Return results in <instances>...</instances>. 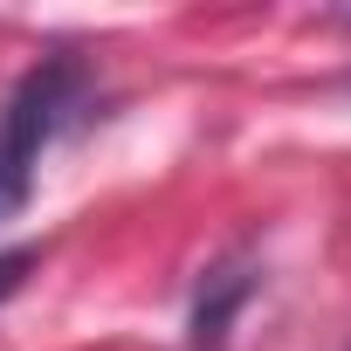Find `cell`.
<instances>
[{
	"mask_svg": "<svg viewBox=\"0 0 351 351\" xmlns=\"http://www.w3.org/2000/svg\"><path fill=\"white\" fill-rule=\"evenodd\" d=\"M83 90H90V76H83V62H69V56L35 62V69L8 90V104H0V221H14V214L28 207L35 165H42L49 138L69 124V110H83Z\"/></svg>",
	"mask_w": 351,
	"mask_h": 351,
	"instance_id": "cell-1",
	"label": "cell"
},
{
	"mask_svg": "<svg viewBox=\"0 0 351 351\" xmlns=\"http://www.w3.org/2000/svg\"><path fill=\"white\" fill-rule=\"evenodd\" d=\"M255 289H262V269H255L248 255L214 262V269H207V282H200V296H193L186 344H193V351H221V344H228V330H234V317H241V303H248Z\"/></svg>",
	"mask_w": 351,
	"mask_h": 351,
	"instance_id": "cell-2",
	"label": "cell"
},
{
	"mask_svg": "<svg viewBox=\"0 0 351 351\" xmlns=\"http://www.w3.org/2000/svg\"><path fill=\"white\" fill-rule=\"evenodd\" d=\"M35 262H42L35 248H0V303H8V296L28 282V269H35Z\"/></svg>",
	"mask_w": 351,
	"mask_h": 351,
	"instance_id": "cell-3",
	"label": "cell"
}]
</instances>
